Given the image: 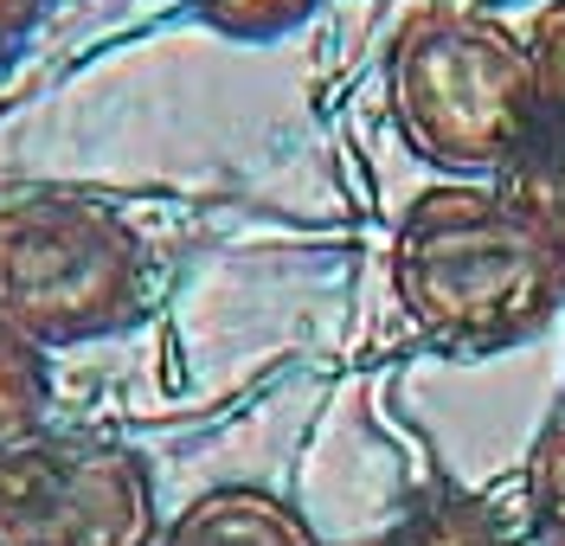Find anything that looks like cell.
Here are the masks:
<instances>
[{"label":"cell","instance_id":"obj_1","mask_svg":"<svg viewBox=\"0 0 565 546\" xmlns=\"http://www.w3.org/2000/svg\"><path fill=\"white\" fill-rule=\"evenodd\" d=\"M392 283L424 341L501 354L565 309V257L494 186L450 181L412 200L392 245Z\"/></svg>","mask_w":565,"mask_h":546},{"label":"cell","instance_id":"obj_2","mask_svg":"<svg viewBox=\"0 0 565 546\" xmlns=\"http://www.w3.org/2000/svg\"><path fill=\"white\" fill-rule=\"evenodd\" d=\"M392 122L444 174H501L540 122L527 39L482 7H418L392 39Z\"/></svg>","mask_w":565,"mask_h":546},{"label":"cell","instance_id":"obj_3","mask_svg":"<svg viewBox=\"0 0 565 546\" xmlns=\"http://www.w3.org/2000/svg\"><path fill=\"white\" fill-rule=\"evenodd\" d=\"M148 309V245L122 213L77 193L0 206V315L39 347L122 334Z\"/></svg>","mask_w":565,"mask_h":546},{"label":"cell","instance_id":"obj_4","mask_svg":"<svg viewBox=\"0 0 565 546\" xmlns=\"http://www.w3.org/2000/svg\"><path fill=\"white\" fill-rule=\"evenodd\" d=\"M154 475L104 437H26L0 450V546H154Z\"/></svg>","mask_w":565,"mask_h":546},{"label":"cell","instance_id":"obj_5","mask_svg":"<svg viewBox=\"0 0 565 546\" xmlns=\"http://www.w3.org/2000/svg\"><path fill=\"white\" fill-rule=\"evenodd\" d=\"M154 546H316L309 521L257 482H225L200 495Z\"/></svg>","mask_w":565,"mask_h":546},{"label":"cell","instance_id":"obj_6","mask_svg":"<svg viewBox=\"0 0 565 546\" xmlns=\"http://www.w3.org/2000/svg\"><path fill=\"white\" fill-rule=\"evenodd\" d=\"M494 193L565 257V116L540 109L527 142L514 148V161L494 174Z\"/></svg>","mask_w":565,"mask_h":546},{"label":"cell","instance_id":"obj_7","mask_svg":"<svg viewBox=\"0 0 565 546\" xmlns=\"http://www.w3.org/2000/svg\"><path fill=\"white\" fill-rule=\"evenodd\" d=\"M380 546H521V540L508 534V521H501L489 502L457 495V489H437V495H424Z\"/></svg>","mask_w":565,"mask_h":546},{"label":"cell","instance_id":"obj_8","mask_svg":"<svg viewBox=\"0 0 565 546\" xmlns=\"http://www.w3.org/2000/svg\"><path fill=\"white\" fill-rule=\"evenodd\" d=\"M45 399H52V386H45V347L26 341L20 328L0 315V450H13V443H26L39 431Z\"/></svg>","mask_w":565,"mask_h":546},{"label":"cell","instance_id":"obj_9","mask_svg":"<svg viewBox=\"0 0 565 546\" xmlns=\"http://www.w3.org/2000/svg\"><path fill=\"white\" fill-rule=\"evenodd\" d=\"M527 534H533V546H565V425H553V431L533 443Z\"/></svg>","mask_w":565,"mask_h":546},{"label":"cell","instance_id":"obj_10","mask_svg":"<svg viewBox=\"0 0 565 546\" xmlns=\"http://www.w3.org/2000/svg\"><path fill=\"white\" fill-rule=\"evenodd\" d=\"M186 7L225 39H282L296 33L321 0H186Z\"/></svg>","mask_w":565,"mask_h":546},{"label":"cell","instance_id":"obj_11","mask_svg":"<svg viewBox=\"0 0 565 546\" xmlns=\"http://www.w3.org/2000/svg\"><path fill=\"white\" fill-rule=\"evenodd\" d=\"M527 65L546 116H565V0H546L527 26Z\"/></svg>","mask_w":565,"mask_h":546},{"label":"cell","instance_id":"obj_12","mask_svg":"<svg viewBox=\"0 0 565 546\" xmlns=\"http://www.w3.org/2000/svg\"><path fill=\"white\" fill-rule=\"evenodd\" d=\"M45 7L52 0H0V58H13L33 39V26L45 20Z\"/></svg>","mask_w":565,"mask_h":546}]
</instances>
